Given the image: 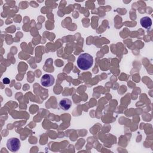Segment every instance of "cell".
Listing matches in <instances>:
<instances>
[{"label":"cell","instance_id":"6da1fadb","mask_svg":"<svg viewBox=\"0 0 153 153\" xmlns=\"http://www.w3.org/2000/svg\"><path fill=\"white\" fill-rule=\"evenodd\" d=\"M76 63L81 70H88L93 65V58L90 54L82 53L78 56Z\"/></svg>","mask_w":153,"mask_h":153},{"label":"cell","instance_id":"8992f818","mask_svg":"<svg viewBox=\"0 0 153 153\" xmlns=\"http://www.w3.org/2000/svg\"><path fill=\"white\" fill-rule=\"evenodd\" d=\"M10 79H9L8 78H4L3 80H2L3 83L5 84H9V83H10Z\"/></svg>","mask_w":153,"mask_h":153},{"label":"cell","instance_id":"5b68a950","mask_svg":"<svg viewBox=\"0 0 153 153\" xmlns=\"http://www.w3.org/2000/svg\"><path fill=\"white\" fill-rule=\"evenodd\" d=\"M140 23L141 26L145 29H149L152 25V20L151 18L148 16H145L141 18Z\"/></svg>","mask_w":153,"mask_h":153},{"label":"cell","instance_id":"7a4b0ae2","mask_svg":"<svg viewBox=\"0 0 153 153\" xmlns=\"http://www.w3.org/2000/svg\"><path fill=\"white\" fill-rule=\"evenodd\" d=\"M7 147L11 152H17L20 148V141L16 137H11L8 139Z\"/></svg>","mask_w":153,"mask_h":153},{"label":"cell","instance_id":"277c9868","mask_svg":"<svg viewBox=\"0 0 153 153\" xmlns=\"http://www.w3.org/2000/svg\"><path fill=\"white\" fill-rule=\"evenodd\" d=\"M72 105V102L71 100L68 98H64L62 99L60 102H59V106L60 108L64 110V111H67L68 110Z\"/></svg>","mask_w":153,"mask_h":153},{"label":"cell","instance_id":"3957f363","mask_svg":"<svg viewBox=\"0 0 153 153\" xmlns=\"http://www.w3.org/2000/svg\"><path fill=\"white\" fill-rule=\"evenodd\" d=\"M54 83V78L50 74H44L41 79V84L44 87L51 86Z\"/></svg>","mask_w":153,"mask_h":153}]
</instances>
